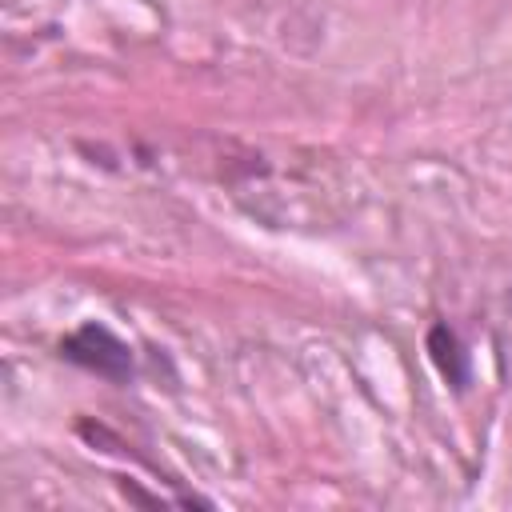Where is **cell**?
Returning a JSON list of instances; mask_svg holds the SVG:
<instances>
[{"instance_id": "cell-2", "label": "cell", "mask_w": 512, "mask_h": 512, "mask_svg": "<svg viewBox=\"0 0 512 512\" xmlns=\"http://www.w3.org/2000/svg\"><path fill=\"white\" fill-rule=\"evenodd\" d=\"M428 352H432V360H436L440 376H444L452 388H464V384L472 380L468 352H464L460 336H456L448 324H432V332H428Z\"/></svg>"}, {"instance_id": "cell-1", "label": "cell", "mask_w": 512, "mask_h": 512, "mask_svg": "<svg viewBox=\"0 0 512 512\" xmlns=\"http://www.w3.org/2000/svg\"><path fill=\"white\" fill-rule=\"evenodd\" d=\"M60 356L104 376V380H128L132 376V352L128 344L104 328V324H80L72 336L60 340Z\"/></svg>"}]
</instances>
